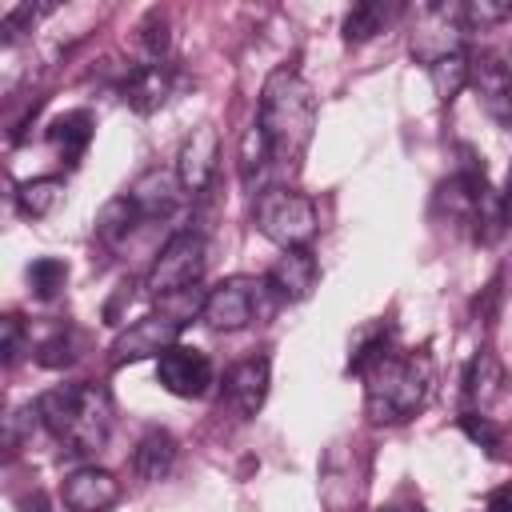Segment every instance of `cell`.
<instances>
[{
	"mask_svg": "<svg viewBox=\"0 0 512 512\" xmlns=\"http://www.w3.org/2000/svg\"><path fill=\"white\" fill-rule=\"evenodd\" d=\"M256 128L268 140L272 164L296 168L304 160L308 144H312V132H316V92H312V84L292 68H276L260 88Z\"/></svg>",
	"mask_w": 512,
	"mask_h": 512,
	"instance_id": "1",
	"label": "cell"
},
{
	"mask_svg": "<svg viewBox=\"0 0 512 512\" xmlns=\"http://www.w3.org/2000/svg\"><path fill=\"white\" fill-rule=\"evenodd\" d=\"M436 364L428 348H392L364 372V412L372 424H404L432 400Z\"/></svg>",
	"mask_w": 512,
	"mask_h": 512,
	"instance_id": "2",
	"label": "cell"
},
{
	"mask_svg": "<svg viewBox=\"0 0 512 512\" xmlns=\"http://www.w3.org/2000/svg\"><path fill=\"white\" fill-rule=\"evenodd\" d=\"M40 424L56 436V444L68 456H96L108 444L112 432V400L100 384L76 380V384H60L48 388L40 400Z\"/></svg>",
	"mask_w": 512,
	"mask_h": 512,
	"instance_id": "3",
	"label": "cell"
},
{
	"mask_svg": "<svg viewBox=\"0 0 512 512\" xmlns=\"http://www.w3.org/2000/svg\"><path fill=\"white\" fill-rule=\"evenodd\" d=\"M252 220L260 228V236H268L272 244H280L284 252L288 248H308V240L316 236V204L312 196L296 192V188H260L256 204H252Z\"/></svg>",
	"mask_w": 512,
	"mask_h": 512,
	"instance_id": "4",
	"label": "cell"
},
{
	"mask_svg": "<svg viewBox=\"0 0 512 512\" xmlns=\"http://www.w3.org/2000/svg\"><path fill=\"white\" fill-rule=\"evenodd\" d=\"M272 288L268 280H256V276H228L220 280L208 296H204V312L200 320L212 328V332H240L248 328L252 320H264L272 312Z\"/></svg>",
	"mask_w": 512,
	"mask_h": 512,
	"instance_id": "5",
	"label": "cell"
},
{
	"mask_svg": "<svg viewBox=\"0 0 512 512\" xmlns=\"http://www.w3.org/2000/svg\"><path fill=\"white\" fill-rule=\"evenodd\" d=\"M204 264H208V244H204V236L192 232V228H184V232L168 236V244L160 248V256L152 260V268H148V276H144V288H148L152 296L172 300V296H180V292H188V288L200 284Z\"/></svg>",
	"mask_w": 512,
	"mask_h": 512,
	"instance_id": "6",
	"label": "cell"
},
{
	"mask_svg": "<svg viewBox=\"0 0 512 512\" xmlns=\"http://www.w3.org/2000/svg\"><path fill=\"white\" fill-rule=\"evenodd\" d=\"M180 328H184V320H176L172 312H148V316L132 320V324L112 340L108 364L120 368V364H136V360H148V356L160 360V356L176 344Z\"/></svg>",
	"mask_w": 512,
	"mask_h": 512,
	"instance_id": "7",
	"label": "cell"
},
{
	"mask_svg": "<svg viewBox=\"0 0 512 512\" xmlns=\"http://www.w3.org/2000/svg\"><path fill=\"white\" fill-rule=\"evenodd\" d=\"M156 380H160L164 392L184 396V400H196V396H204L208 384H212V360H208V352H200V348L172 344V348L156 360Z\"/></svg>",
	"mask_w": 512,
	"mask_h": 512,
	"instance_id": "8",
	"label": "cell"
},
{
	"mask_svg": "<svg viewBox=\"0 0 512 512\" xmlns=\"http://www.w3.org/2000/svg\"><path fill=\"white\" fill-rule=\"evenodd\" d=\"M460 44H464V24L456 16V4H428L412 32V56L420 64H432L440 56L460 52Z\"/></svg>",
	"mask_w": 512,
	"mask_h": 512,
	"instance_id": "9",
	"label": "cell"
},
{
	"mask_svg": "<svg viewBox=\"0 0 512 512\" xmlns=\"http://www.w3.org/2000/svg\"><path fill=\"white\" fill-rule=\"evenodd\" d=\"M468 88L476 92L480 108H484L500 128H512V72H508V64H504L500 56H492V52L472 56Z\"/></svg>",
	"mask_w": 512,
	"mask_h": 512,
	"instance_id": "10",
	"label": "cell"
},
{
	"mask_svg": "<svg viewBox=\"0 0 512 512\" xmlns=\"http://www.w3.org/2000/svg\"><path fill=\"white\" fill-rule=\"evenodd\" d=\"M216 160H220V132L212 124H196L184 136L180 152H176V180H180V188L192 192V196L204 192L212 184V176H216Z\"/></svg>",
	"mask_w": 512,
	"mask_h": 512,
	"instance_id": "11",
	"label": "cell"
},
{
	"mask_svg": "<svg viewBox=\"0 0 512 512\" xmlns=\"http://www.w3.org/2000/svg\"><path fill=\"white\" fill-rule=\"evenodd\" d=\"M268 384H272L268 356H248V360H240V364H232L224 372V404L240 420H252L268 400Z\"/></svg>",
	"mask_w": 512,
	"mask_h": 512,
	"instance_id": "12",
	"label": "cell"
},
{
	"mask_svg": "<svg viewBox=\"0 0 512 512\" xmlns=\"http://www.w3.org/2000/svg\"><path fill=\"white\" fill-rule=\"evenodd\" d=\"M60 496L68 512H108L120 500V480L104 468H76L72 476H64Z\"/></svg>",
	"mask_w": 512,
	"mask_h": 512,
	"instance_id": "13",
	"label": "cell"
},
{
	"mask_svg": "<svg viewBox=\"0 0 512 512\" xmlns=\"http://www.w3.org/2000/svg\"><path fill=\"white\" fill-rule=\"evenodd\" d=\"M264 280L276 292V300L296 304V300H308L312 296V288L320 280V264H316V256L308 248H288L284 256H276V264L268 268Z\"/></svg>",
	"mask_w": 512,
	"mask_h": 512,
	"instance_id": "14",
	"label": "cell"
},
{
	"mask_svg": "<svg viewBox=\"0 0 512 512\" xmlns=\"http://www.w3.org/2000/svg\"><path fill=\"white\" fill-rule=\"evenodd\" d=\"M124 196L132 200V208L140 212V220H164V216H172V212L180 208L184 188H180V180H176L172 172L148 168V172L136 176V184H132Z\"/></svg>",
	"mask_w": 512,
	"mask_h": 512,
	"instance_id": "15",
	"label": "cell"
},
{
	"mask_svg": "<svg viewBox=\"0 0 512 512\" xmlns=\"http://www.w3.org/2000/svg\"><path fill=\"white\" fill-rule=\"evenodd\" d=\"M168 96H172V72H168V64H136L124 76V84H120V100L132 112H140V116H148L160 104H168Z\"/></svg>",
	"mask_w": 512,
	"mask_h": 512,
	"instance_id": "16",
	"label": "cell"
},
{
	"mask_svg": "<svg viewBox=\"0 0 512 512\" xmlns=\"http://www.w3.org/2000/svg\"><path fill=\"white\" fill-rule=\"evenodd\" d=\"M320 496H324L328 512H352L360 500V472L352 468V456L344 452V444L328 448V456H324Z\"/></svg>",
	"mask_w": 512,
	"mask_h": 512,
	"instance_id": "17",
	"label": "cell"
},
{
	"mask_svg": "<svg viewBox=\"0 0 512 512\" xmlns=\"http://www.w3.org/2000/svg\"><path fill=\"white\" fill-rule=\"evenodd\" d=\"M176 456H180L176 436H172V432H164V428H152V432L136 444L132 468H136V476H140V480H168V476H172V468H176Z\"/></svg>",
	"mask_w": 512,
	"mask_h": 512,
	"instance_id": "18",
	"label": "cell"
},
{
	"mask_svg": "<svg viewBox=\"0 0 512 512\" xmlns=\"http://www.w3.org/2000/svg\"><path fill=\"white\" fill-rule=\"evenodd\" d=\"M48 140H52V148L60 152L64 164H80V156H84L88 144H92V116H88L84 108H72V112H64V116H56V120L48 124Z\"/></svg>",
	"mask_w": 512,
	"mask_h": 512,
	"instance_id": "19",
	"label": "cell"
},
{
	"mask_svg": "<svg viewBox=\"0 0 512 512\" xmlns=\"http://www.w3.org/2000/svg\"><path fill=\"white\" fill-rule=\"evenodd\" d=\"M396 16H400L396 4H384V0H360V4H352L348 16H344V40H348V44H364V40L380 36Z\"/></svg>",
	"mask_w": 512,
	"mask_h": 512,
	"instance_id": "20",
	"label": "cell"
},
{
	"mask_svg": "<svg viewBox=\"0 0 512 512\" xmlns=\"http://www.w3.org/2000/svg\"><path fill=\"white\" fill-rule=\"evenodd\" d=\"M500 384H504V368L492 352H476L468 372H464V396L472 408H488L496 396H500Z\"/></svg>",
	"mask_w": 512,
	"mask_h": 512,
	"instance_id": "21",
	"label": "cell"
},
{
	"mask_svg": "<svg viewBox=\"0 0 512 512\" xmlns=\"http://www.w3.org/2000/svg\"><path fill=\"white\" fill-rule=\"evenodd\" d=\"M60 200H64V180L60 176H36V180H24L16 188V208L28 220H44L48 212H56Z\"/></svg>",
	"mask_w": 512,
	"mask_h": 512,
	"instance_id": "22",
	"label": "cell"
},
{
	"mask_svg": "<svg viewBox=\"0 0 512 512\" xmlns=\"http://www.w3.org/2000/svg\"><path fill=\"white\" fill-rule=\"evenodd\" d=\"M468 72H472V60L464 52H452V56H440L428 64V80H432V92L440 104H452L464 88H468Z\"/></svg>",
	"mask_w": 512,
	"mask_h": 512,
	"instance_id": "23",
	"label": "cell"
},
{
	"mask_svg": "<svg viewBox=\"0 0 512 512\" xmlns=\"http://www.w3.org/2000/svg\"><path fill=\"white\" fill-rule=\"evenodd\" d=\"M268 168H272L268 140H264V132L252 124V128L244 132V140H240V180H244V188H248L252 196H260V180L268 176Z\"/></svg>",
	"mask_w": 512,
	"mask_h": 512,
	"instance_id": "24",
	"label": "cell"
},
{
	"mask_svg": "<svg viewBox=\"0 0 512 512\" xmlns=\"http://www.w3.org/2000/svg\"><path fill=\"white\" fill-rule=\"evenodd\" d=\"M64 284H68V264L60 256H40L28 264V288L36 300H56Z\"/></svg>",
	"mask_w": 512,
	"mask_h": 512,
	"instance_id": "25",
	"label": "cell"
},
{
	"mask_svg": "<svg viewBox=\"0 0 512 512\" xmlns=\"http://www.w3.org/2000/svg\"><path fill=\"white\" fill-rule=\"evenodd\" d=\"M392 352V328L388 324H376V328H368V332H360V340H356V348H352V356H348V372H356V376H364L380 356H388Z\"/></svg>",
	"mask_w": 512,
	"mask_h": 512,
	"instance_id": "26",
	"label": "cell"
},
{
	"mask_svg": "<svg viewBox=\"0 0 512 512\" xmlns=\"http://www.w3.org/2000/svg\"><path fill=\"white\" fill-rule=\"evenodd\" d=\"M132 224H140V212L132 208V200H128V196L108 200V204L100 208V216H96V232H100L108 244L124 240V236L132 232Z\"/></svg>",
	"mask_w": 512,
	"mask_h": 512,
	"instance_id": "27",
	"label": "cell"
},
{
	"mask_svg": "<svg viewBox=\"0 0 512 512\" xmlns=\"http://www.w3.org/2000/svg\"><path fill=\"white\" fill-rule=\"evenodd\" d=\"M456 16H460L464 32H476V28H492V24L508 20L512 4L508 0H464V4H456Z\"/></svg>",
	"mask_w": 512,
	"mask_h": 512,
	"instance_id": "28",
	"label": "cell"
},
{
	"mask_svg": "<svg viewBox=\"0 0 512 512\" xmlns=\"http://www.w3.org/2000/svg\"><path fill=\"white\" fill-rule=\"evenodd\" d=\"M140 48H144L148 64H160V60L168 56V48H172L168 16H160V12H148V16H144V24H140Z\"/></svg>",
	"mask_w": 512,
	"mask_h": 512,
	"instance_id": "29",
	"label": "cell"
},
{
	"mask_svg": "<svg viewBox=\"0 0 512 512\" xmlns=\"http://www.w3.org/2000/svg\"><path fill=\"white\" fill-rule=\"evenodd\" d=\"M80 340H76V332L72 328H56L40 348H36V360L44 364V368H64V364H72L80 352Z\"/></svg>",
	"mask_w": 512,
	"mask_h": 512,
	"instance_id": "30",
	"label": "cell"
},
{
	"mask_svg": "<svg viewBox=\"0 0 512 512\" xmlns=\"http://www.w3.org/2000/svg\"><path fill=\"white\" fill-rule=\"evenodd\" d=\"M36 420H40V408H36V404H20V408L4 420V444H8V452H16V448L32 436Z\"/></svg>",
	"mask_w": 512,
	"mask_h": 512,
	"instance_id": "31",
	"label": "cell"
},
{
	"mask_svg": "<svg viewBox=\"0 0 512 512\" xmlns=\"http://www.w3.org/2000/svg\"><path fill=\"white\" fill-rule=\"evenodd\" d=\"M0 352H4V364L12 368L24 352H28V336H24V320L20 316H4V324H0Z\"/></svg>",
	"mask_w": 512,
	"mask_h": 512,
	"instance_id": "32",
	"label": "cell"
},
{
	"mask_svg": "<svg viewBox=\"0 0 512 512\" xmlns=\"http://www.w3.org/2000/svg\"><path fill=\"white\" fill-rule=\"evenodd\" d=\"M460 428H464V432H468L484 452H492V456H496V448H500V432L492 428V420H488V416H480V412H464V416H460Z\"/></svg>",
	"mask_w": 512,
	"mask_h": 512,
	"instance_id": "33",
	"label": "cell"
},
{
	"mask_svg": "<svg viewBox=\"0 0 512 512\" xmlns=\"http://www.w3.org/2000/svg\"><path fill=\"white\" fill-rule=\"evenodd\" d=\"M484 512H512V484H500L496 492H488Z\"/></svg>",
	"mask_w": 512,
	"mask_h": 512,
	"instance_id": "34",
	"label": "cell"
},
{
	"mask_svg": "<svg viewBox=\"0 0 512 512\" xmlns=\"http://www.w3.org/2000/svg\"><path fill=\"white\" fill-rule=\"evenodd\" d=\"M500 216H504V228H512V168H508V180L500 192Z\"/></svg>",
	"mask_w": 512,
	"mask_h": 512,
	"instance_id": "35",
	"label": "cell"
},
{
	"mask_svg": "<svg viewBox=\"0 0 512 512\" xmlns=\"http://www.w3.org/2000/svg\"><path fill=\"white\" fill-rule=\"evenodd\" d=\"M20 508L24 512H48V500H44V492H32V496L20 500Z\"/></svg>",
	"mask_w": 512,
	"mask_h": 512,
	"instance_id": "36",
	"label": "cell"
},
{
	"mask_svg": "<svg viewBox=\"0 0 512 512\" xmlns=\"http://www.w3.org/2000/svg\"><path fill=\"white\" fill-rule=\"evenodd\" d=\"M384 512H424V504H416V500H396V504H388Z\"/></svg>",
	"mask_w": 512,
	"mask_h": 512,
	"instance_id": "37",
	"label": "cell"
}]
</instances>
